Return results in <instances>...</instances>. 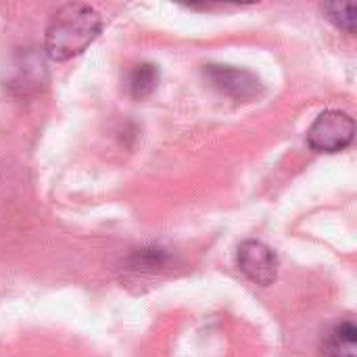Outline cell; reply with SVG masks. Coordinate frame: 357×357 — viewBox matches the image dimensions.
<instances>
[{"instance_id":"5b68a950","label":"cell","mask_w":357,"mask_h":357,"mask_svg":"<svg viewBox=\"0 0 357 357\" xmlns=\"http://www.w3.org/2000/svg\"><path fill=\"white\" fill-rule=\"evenodd\" d=\"M46 84V67L36 52H25L17 59L13 67V77L8 86L19 94L38 92Z\"/></svg>"},{"instance_id":"8992f818","label":"cell","mask_w":357,"mask_h":357,"mask_svg":"<svg viewBox=\"0 0 357 357\" xmlns=\"http://www.w3.org/2000/svg\"><path fill=\"white\" fill-rule=\"evenodd\" d=\"M356 341L357 328L351 318H345L337 322L326 337L322 339L320 345V356L322 357H356Z\"/></svg>"},{"instance_id":"6da1fadb","label":"cell","mask_w":357,"mask_h":357,"mask_svg":"<svg viewBox=\"0 0 357 357\" xmlns=\"http://www.w3.org/2000/svg\"><path fill=\"white\" fill-rule=\"evenodd\" d=\"M102 19L96 8L82 2L63 4L48 21L44 50L52 61H67L84 52L100 33Z\"/></svg>"},{"instance_id":"3957f363","label":"cell","mask_w":357,"mask_h":357,"mask_svg":"<svg viewBox=\"0 0 357 357\" xmlns=\"http://www.w3.org/2000/svg\"><path fill=\"white\" fill-rule=\"evenodd\" d=\"M238 270L255 284L270 287L278 274V257L276 253L264 245L261 241H245L236 253Z\"/></svg>"},{"instance_id":"277c9868","label":"cell","mask_w":357,"mask_h":357,"mask_svg":"<svg viewBox=\"0 0 357 357\" xmlns=\"http://www.w3.org/2000/svg\"><path fill=\"white\" fill-rule=\"evenodd\" d=\"M205 77L215 90L236 100H251L261 92V79L247 69L230 65H207Z\"/></svg>"},{"instance_id":"ba28073f","label":"cell","mask_w":357,"mask_h":357,"mask_svg":"<svg viewBox=\"0 0 357 357\" xmlns=\"http://www.w3.org/2000/svg\"><path fill=\"white\" fill-rule=\"evenodd\" d=\"M322 10L339 29H345L349 33L356 31V4L354 2H326L322 4Z\"/></svg>"},{"instance_id":"52a82bcc","label":"cell","mask_w":357,"mask_h":357,"mask_svg":"<svg viewBox=\"0 0 357 357\" xmlns=\"http://www.w3.org/2000/svg\"><path fill=\"white\" fill-rule=\"evenodd\" d=\"M159 77H161V71L157 65L153 63H138L134 65L128 75H126V88H128V94L134 98V100H144L149 98L157 86H159Z\"/></svg>"},{"instance_id":"7a4b0ae2","label":"cell","mask_w":357,"mask_h":357,"mask_svg":"<svg viewBox=\"0 0 357 357\" xmlns=\"http://www.w3.org/2000/svg\"><path fill=\"white\" fill-rule=\"evenodd\" d=\"M356 121L349 113L331 109L316 117L307 130V144L318 153H339L354 142Z\"/></svg>"}]
</instances>
